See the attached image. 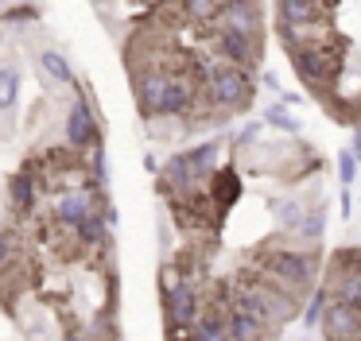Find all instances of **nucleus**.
I'll return each instance as SVG.
<instances>
[{
  "mask_svg": "<svg viewBox=\"0 0 361 341\" xmlns=\"http://www.w3.org/2000/svg\"><path fill=\"white\" fill-rule=\"evenodd\" d=\"M252 271L260 279H268L272 287L288 291L291 299H299L303 291L319 287V252L311 248H288V244H264L252 256Z\"/></svg>",
  "mask_w": 361,
  "mask_h": 341,
  "instance_id": "f257e3e1",
  "label": "nucleus"
},
{
  "mask_svg": "<svg viewBox=\"0 0 361 341\" xmlns=\"http://www.w3.org/2000/svg\"><path fill=\"white\" fill-rule=\"evenodd\" d=\"M198 97H202V105H210L214 113L233 116V113H241V108L252 105V74L214 58L206 82L198 85Z\"/></svg>",
  "mask_w": 361,
  "mask_h": 341,
  "instance_id": "f03ea898",
  "label": "nucleus"
},
{
  "mask_svg": "<svg viewBox=\"0 0 361 341\" xmlns=\"http://www.w3.org/2000/svg\"><path fill=\"white\" fill-rule=\"evenodd\" d=\"M291 54V70L299 74V82L307 89H319V93H330L342 74V54H338L334 39H319V43H303L295 46Z\"/></svg>",
  "mask_w": 361,
  "mask_h": 341,
  "instance_id": "7ed1b4c3",
  "label": "nucleus"
},
{
  "mask_svg": "<svg viewBox=\"0 0 361 341\" xmlns=\"http://www.w3.org/2000/svg\"><path fill=\"white\" fill-rule=\"evenodd\" d=\"M63 147H71L74 155H86L94 147H105L102 136V120L94 113V101H90V89H74L71 105L63 113Z\"/></svg>",
  "mask_w": 361,
  "mask_h": 341,
  "instance_id": "20e7f679",
  "label": "nucleus"
},
{
  "mask_svg": "<svg viewBox=\"0 0 361 341\" xmlns=\"http://www.w3.org/2000/svg\"><path fill=\"white\" fill-rule=\"evenodd\" d=\"M4 198H8L12 217H20V221H32L35 217L39 198H43V178H39V159H35V155L24 159L8 175V182H4Z\"/></svg>",
  "mask_w": 361,
  "mask_h": 341,
  "instance_id": "39448f33",
  "label": "nucleus"
},
{
  "mask_svg": "<svg viewBox=\"0 0 361 341\" xmlns=\"http://www.w3.org/2000/svg\"><path fill=\"white\" fill-rule=\"evenodd\" d=\"M159 302H164V330L167 333H187L206 299H202V287H198L195 279H179L175 287L159 291Z\"/></svg>",
  "mask_w": 361,
  "mask_h": 341,
  "instance_id": "423d86ee",
  "label": "nucleus"
},
{
  "mask_svg": "<svg viewBox=\"0 0 361 341\" xmlns=\"http://www.w3.org/2000/svg\"><path fill=\"white\" fill-rule=\"evenodd\" d=\"M167 62H171V54H167ZM167 62H152V66L133 70V93H136V108H140L144 124L156 120V113H159V97L167 89V78H171Z\"/></svg>",
  "mask_w": 361,
  "mask_h": 341,
  "instance_id": "0eeeda50",
  "label": "nucleus"
},
{
  "mask_svg": "<svg viewBox=\"0 0 361 341\" xmlns=\"http://www.w3.org/2000/svg\"><path fill=\"white\" fill-rule=\"evenodd\" d=\"M210 54L226 66H237L245 74H252L260 62V39L233 35V31H210Z\"/></svg>",
  "mask_w": 361,
  "mask_h": 341,
  "instance_id": "6e6552de",
  "label": "nucleus"
},
{
  "mask_svg": "<svg viewBox=\"0 0 361 341\" xmlns=\"http://www.w3.org/2000/svg\"><path fill=\"white\" fill-rule=\"evenodd\" d=\"M214 31H233V35L264 39V12L260 0H221V12L214 20Z\"/></svg>",
  "mask_w": 361,
  "mask_h": 341,
  "instance_id": "1a4fd4ad",
  "label": "nucleus"
},
{
  "mask_svg": "<svg viewBox=\"0 0 361 341\" xmlns=\"http://www.w3.org/2000/svg\"><path fill=\"white\" fill-rule=\"evenodd\" d=\"M319 330L326 341H361V306H345V302L330 299L322 306Z\"/></svg>",
  "mask_w": 361,
  "mask_h": 341,
  "instance_id": "9d476101",
  "label": "nucleus"
},
{
  "mask_svg": "<svg viewBox=\"0 0 361 341\" xmlns=\"http://www.w3.org/2000/svg\"><path fill=\"white\" fill-rule=\"evenodd\" d=\"M241 194H245V182H241V170H237L233 163H229V167H218L214 178L206 182V198L214 202V209H218L221 217L241 202Z\"/></svg>",
  "mask_w": 361,
  "mask_h": 341,
  "instance_id": "9b49d317",
  "label": "nucleus"
},
{
  "mask_svg": "<svg viewBox=\"0 0 361 341\" xmlns=\"http://www.w3.org/2000/svg\"><path fill=\"white\" fill-rule=\"evenodd\" d=\"M16 326H20V333H24V341H59L63 337V330L55 326L51 310L39 306V302H24V306H16Z\"/></svg>",
  "mask_w": 361,
  "mask_h": 341,
  "instance_id": "f8f14e48",
  "label": "nucleus"
},
{
  "mask_svg": "<svg viewBox=\"0 0 361 341\" xmlns=\"http://www.w3.org/2000/svg\"><path fill=\"white\" fill-rule=\"evenodd\" d=\"M276 16H280V27H319L326 20V0H276Z\"/></svg>",
  "mask_w": 361,
  "mask_h": 341,
  "instance_id": "ddd939ff",
  "label": "nucleus"
},
{
  "mask_svg": "<svg viewBox=\"0 0 361 341\" xmlns=\"http://www.w3.org/2000/svg\"><path fill=\"white\" fill-rule=\"evenodd\" d=\"M35 70H39V82L63 85V89H78V74H74L71 58H66L59 46H43V51L35 54Z\"/></svg>",
  "mask_w": 361,
  "mask_h": 341,
  "instance_id": "4468645a",
  "label": "nucleus"
},
{
  "mask_svg": "<svg viewBox=\"0 0 361 341\" xmlns=\"http://www.w3.org/2000/svg\"><path fill=\"white\" fill-rule=\"evenodd\" d=\"M183 159H187V167H190V178H195L198 186H206L214 178V170L221 167V144L218 140H202V144H195V147H183Z\"/></svg>",
  "mask_w": 361,
  "mask_h": 341,
  "instance_id": "2eb2a0df",
  "label": "nucleus"
},
{
  "mask_svg": "<svg viewBox=\"0 0 361 341\" xmlns=\"http://www.w3.org/2000/svg\"><path fill=\"white\" fill-rule=\"evenodd\" d=\"M71 240H74V248H82V252H113V229L105 225L102 209L90 213L86 221L71 232Z\"/></svg>",
  "mask_w": 361,
  "mask_h": 341,
  "instance_id": "dca6fc26",
  "label": "nucleus"
},
{
  "mask_svg": "<svg viewBox=\"0 0 361 341\" xmlns=\"http://www.w3.org/2000/svg\"><path fill=\"white\" fill-rule=\"evenodd\" d=\"M226 337L229 341H268V330L257 322V318L245 314V310L226 306Z\"/></svg>",
  "mask_w": 361,
  "mask_h": 341,
  "instance_id": "f3484780",
  "label": "nucleus"
},
{
  "mask_svg": "<svg viewBox=\"0 0 361 341\" xmlns=\"http://www.w3.org/2000/svg\"><path fill=\"white\" fill-rule=\"evenodd\" d=\"M20 85H24V74H20V62L0 58V116L12 113L20 105Z\"/></svg>",
  "mask_w": 361,
  "mask_h": 341,
  "instance_id": "a211bd4d",
  "label": "nucleus"
},
{
  "mask_svg": "<svg viewBox=\"0 0 361 341\" xmlns=\"http://www.w3.org/2000/svg\"><path fill=\"white\" fill-rule=\"evenodd\" d=\"M272 221H276V229L280 232H295L299 229V221H303V213H307V206L295 198V194H283V198H272Z\"/></svg>",
  "mask_w": 361,
  "mask_h": 341,
  "instance_id": "6ab92c4d",
  "label": "nucleus"
},
{
  "mask_svg": "<svg viewBox=\"0 0 361 341\" xmlns=\"http://www.w3.org/2000/svg\"><path fill=\"white\" fill-rule=\"evenodd\" d=\"M179 12L195 27H214V20L221 12V0H179Z\"/></svg>",
  "mask_w": 361,
  "mask_h": 341,
  "instance_id": "aec40b11",
  "label": "nucleus"
},
{
  "mask_svg": "<svg viewBox=\"0 0 361 341\" xmlns=\"http://www.w3.org/2000/svg\"><path fill=\"white\" fill-rule=\"evenodd\" d=\"M260 124L272 132H283V136H299V120L291 116V108H283L280 101H272V105L260 108Z\"/></svg>",
  "mask_w": 361,
  "mask_h": 341,
  "instance_id": "412c9836",
  "label": "nucleus"
},
{
  "mask_svg": "<svg viewBox=\"0 0 361 341\" xmlns=\"http://www.w3.org/2000/svg\"><path fill=\"white\" fill-rule=\"evenodd\" d=\"M322 232H326V209L314 206L303 213V221H299V229L291 232V237H299L303 244H314V240H322Z\"/></svg>",
  "mask_w": 361,
  "mask_h": 341,
  "instance_id": "4be33fe9",
  "label": "nucleus"
},
{
  "mask_svg": "<svg viewBox=\"0 0 361 341\" xmlns=\"http://www.w3.org/2000/svg\"><path fill=\"white\" fill-rule=\"evenodd\" d=\"M330 302V294H326V287H314L311 291V299H307V306L299 310V322H303V330H314V326H319V318H322V306H326Z\"/></svg>",
  "mask_w": 361,
  "mask_h": 341,
  "instance_id": "5701e85b",
  "label": "nucleus"
},
{
  "mask_svg": "<svg viewBox=\"0 0 361 341\" xmlns=\"http://www.w3.org/2000/svg\"><path fill=\"white\" fill-rule=\"evenodd\" d=\"M35 20H39V8L35 4H12V8L0 12V23H4V27H32Z\"/></svg>",
  "mask_w": 361,
  "mask_h": 341,
  "instance_id": "b1692460",
  "label": "nucleus"
},
{
  "mask_svg": "<svg viewBox=\"0 0 361 341\" xmlns=\"http://www.w3.org/2000/svg\"><path fill=\"white\" fill-rule=\"evenodd\" d=\"M20 260V232L16 229H0V271L12 268Z\"/></svg>",
  "mask_w": 361,
  "mask_h": 341,
  "instance_id": "393cba45",
  "label": "nucleus"
},
{
  "mask_svg": "<svg viewBox=\"0 0 361 341\" xmlns=\"http://www.w3.org/2000/svg\"><path fill=\"white\" fill-rule=\"evenodd\" d=\"M260 136H264V124H260V120H249V124H241V128L233 132V147L249 151L252 144H260Z\"/></svg>",
  "mask_w": 361,
  "mask_h": 341,
  "instance_id": "a878e982",
  "label": "nucleus"
},
{
  "mask_svg": "<svg viewBox=\"0 0 361 341\" xmlns=\"http://www.w3.org/2000/svg\"><path fill=\"white\" fill-rule=\"evenodd\" d=\"M357 159H353V151L350 147H345V151H338V186H345V190H350L353 186V178H357Z\"/></svg>",
  "mask_w": 361,
  "mask_h": 341,
  "instance_id": "bb28decb",
  "label": "nucleus"
},
{
  "mask_svg": "<svg viewBox=\"0 0 361 341\" xmlns=\"http://www.w3.org/2000/svg\"><path fill=\"white\" fill-rule=\"evenodd\" d=\"M156 237H159V248H171V221H167V213H159L156 217Z\"/></svg>",
  "mask_w": 361,
  "mask_h": 341,
  "instance_id": "cd10ccee",
  "label": "nucleus"
},
{
  "mask_svg": "<svg viewBox=\"0 0 361 341\" xmlns=\"http://www.w3.org/2000/svg\"><path fill=\"white\" fill-rule=\"evenodd\" d=\"M260 85H264L268 93H276V97H280V89H283V85H280V78H276L272 70H264V74H260Z\"/></svg>",
  "mask_w": 361,
  "mask_h": 341,
  "instance_id": "c85d7f7f",
  "label": "nucleus"
},
{
  "mask_svg": "<svg viewBox=\"0 0 361 341\" xmlns=\"http://www.w3.org/2000/svg\"><path fill=\"white\" fill-rule=\"evenodd\" d=\"M338 209H342V217L353 213V198H350V190H345V186H342V194H338Z\"/></svg>",
  "mask_w": 361,
  "mask_h": 341,
  "instance_id": "c756f323",
  "label": "nucleus"
},
{
  "mask_svg": "<svg viewBox=\"0 0 361 341\" xmlns=\"http://www.w3.org/2000/svg\"><path fill=\"white\" fill-rule=\"evenodd\" d=\"M350 151H353V159L361 163V124H357V128H353V147H350Z\"/></svg>",
  "mask_w": 361,
  "mask_h": 341,
  "instance_id": "7c9ffc66",
  "label": "nucleus"
},
{
  "mask_svg": "<svg viewBox=\"0 0 361 341\" xmlns=\"http://www.w3.org/2000/svg\"><path fill=\"white\" fill-rule=\"evenodd\" d=\"M144 170H148V175H159V159H156V155H144Z\"/></svg>",
  "mask_w": 361,
  "mask_h": 341,
  "instance_id": "2f4dec72",
  "label": "nucleus"
},
{
  "mask_svg": "<svg viewBox=\"0 0 361 341\" xmlns=\"http://www.w3.org/2000/svg\"><path fill=\"white\" fill-rule=\"evenodd\" d=\"M94 4H97V8H105V4H109V0H94Z\"/></svg>",
  "mask_w": 361,
  "mask_h": 341,
  "instance_id": "473e14b6",
  "label": "nucleus"
}]
</instances>
